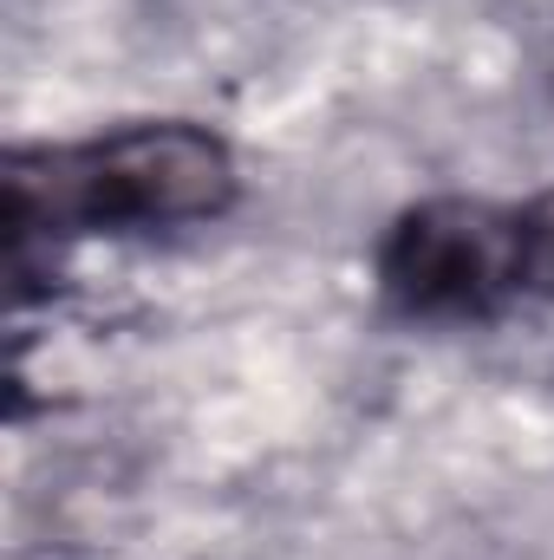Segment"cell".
Listing matches in <instances>:
<instances>
[{
    "instance_id": "3957f363",
    "label": "cell",
    "mask_w": 554,
    "mask_h": 560,
    "mask_svg": "<svg viewBox=\"0 0 554 560\" xmlns=\"http://www.w3.org/2000/svg\"><path fill=\"white\" fill-rule=\"evenodd\" d=\"M522 242V306H554V183L516 202Z\"/></svg>"
},
{
    "instance_id": "6da1fadb",
    "label": "cell",
    "mask_w": 554,
    "mask_h": 560,
    "mask_svg": "<svg viewBox=\"0 0 554 560\" xmlns=\"http://www.w3.org/2000/svg\"><path fill=\"white\" fill-rule=\"evenodd\" d=\"M13 268L66 242L176 235L242 202V163L196 118H138L72 143H13L0 163Z\"/></svg>"
},
{
    "instance_id": "7a4b0ae2",
    "label": "cell",
    "mask_w": 554,
    "mask_h": 560,
    "mask_svg": "<svg viewBox=\"0 0 554 560\" xmlns=\"http://www.w3.org/2000/svg\"><path fill=\"white\" fill-rule=\"evenodd\" d=\"M372 287L405 326H489L522 306L516 202L424 196L372 248Z\"/></svg>"
}]
</instances>
